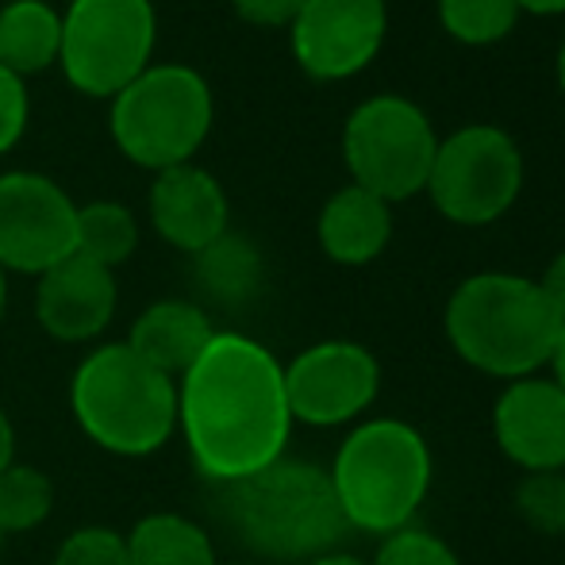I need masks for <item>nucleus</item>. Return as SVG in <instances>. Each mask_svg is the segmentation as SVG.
I'll return each instance as SVG.
<instances>
[{
	"label": "nucleus",
	"mask_w": 565,
	"mask_h": 565,
	"mask_svg": "<svg viewBox=\"0 0 565 565\" xmlns=\"http://www.w3.org/2000/svg\"><path fill=\"white\" fill-rule=\"evenodd\" d=\"M178 431L209 484H231L285 458L292 412L285 365L238 331H216L178 377Z\"/></svg>",
	"instance_id": "f257e3e1"
},
{
	"label": "nucleus",
	"mask_w": 565,
	"mask_h": 565,
	"mask_svg": "<svg viewBox=\"0 0 565 565\" xmlns=\"http://www.w3.org/2000/svg\"><path fill=\"white\" fill-rule=\"evenodd\" d=\"M220 520L258 562H312L350 535L328 466L277 458L258 473L216 489Z\"/></svg>",
	"instance_id": "f03ea898"
},
{
	"label": "nucleus",
	"mask_w": 565,
	"mask_h": 565,
	"mask_svg": "<svg viewBox=\"0 0 565 565\" xmlns=\"http://www.w3.org/2000/svg\"><path fill=\"white\" fill-rule=\"evenodd\" d=\"M443 328L461 362L508 385L546 370L562 320L535 277L484 269L450 292Z\"/></svg>",
	"instance_id": "7ed1b4c3"
},
{
	"label": "nucleus",
	"mask_w": 565,
	"mask_h": 565,
	"mask_svg": "<svg viewBox=\"0 0 565 565\" xmlns=\"http://www.w3.org/2000/svg\"><path fill=\"white\" fill-rule=\"evenodd\" d=\"M328 477L347 527L385 539L416 523L431 492L435 458L419 427L377 416L350 427Z\"/></svg>",
	"instance_id": "20e7f679"
},
{
	"label": "nucleus",
	"mask_w": 565,
	"mask_h": 565,
	"mask_svg": "<svg viewBox=\"0 0 565 565\" xmlns=\"http://www.w3.org/2000/svg\"><path fill=\"white\" fill-rule=\"evenodd\" d=\"M70 408L93 447L147 458L178 431V381L142 362L127 342H105L74 370Z\"/></svg>",
	"instance_id": "39448f33"
},
{
	"label": "nucleus",
	"mask_w": 565,
	"mask_h": 565,
	"mask_svg": "<svg viewBox=\"0 0 565 565\" xmlns=\"http://www.w3.org/2000/svg\"><path fill=\"white\" fill-rule=\"evenodd\" d=\"M216 119V100L204 74L181 62H150L113 97L108 131L127 162L150 173L193 162Z\"/></svg>",
	"instance_id": "423d86ee"
},
{
	"label": "nucleus",
	"mask_w": 565,
	"mask_h": 565,
	"mask_svg": "<svg viewBox=\"0 0 565 565\" xmlns=\"http://www.w3.org/2000/svg\"><path fill=\"white\" fill-rule=\"evenodd\" d=\"M158 12L150 0H70L62 12L58 66L85 97L113 100L150 66Z\"/></svg>",
	"instance_id": "0eeeda50"
},
{
	"label": "nucleus",
	"mask_w": 565,
	"mask_h": 565,
	"mask_svg": "<svg viewBox=\"0 0 565 565\" xmlns=\"http://www.w3.org/2000/svg\"><path fill=\"white\" fill-rule=\"evenodd\" d=\"M435 135L431 119L408 97H370L350 113L342 127V158L350 185L381 196L385 204L424 193L431 178Z\"/></svg>",
	"instance_id": "6e6552de"
},
{
	"label": "nucleus",
	"mask_w": 565,
	"mask_h": 565,
	"mask_svg": "<svg viewBox=\"0 0 565 565\" xmlns=\"http://www.w3.org/2000/svg\"><path fill=\"white\" fill-rule=\"evenodd\" d=\"M523 189V154L508 131L469 124L439 139L424 193L443 220L458 227H489L512 212Z\"/></svg>",
	"instance_id": "1a4fd4ad"
},
{
	"label": "nucleus",
	"mask_w": 565,
	"mask_h": 565,
	"mask_svg": "<svg viewBox=\"0 0 565 565\" xmlns=\"http://www.w3.org/2000/svg\"><path fill=\"white\" fill-rule=\"evenodd\" d=\"M285 396L292 424L347 427L381 396V362L370 347L350 339H323L285 365Z\"/></svg>",
	"instance_id": "9d476101"
},
{
	"label": "nucleus",
	"mask_w": 565,
	"mask_h": 565,
	"mask_svg": "<svg viewBox=\"0 0 565 565\" xmlns=\"http://www.w3.org/2000/svg\"><path fill=\"white\" fill-rule=\"evenodd\" d=\"M77 204L46 173H0V269L39 277L74 254Z\"/></svg>",
	"instance_id": "9b49d317"
},
{
	"label": "nucleus",
	"mask_w": 565,
	"mask_h": 565,
	"mask_svg": "<svg viewBox=\"0 0 565 565\" xmlns=\"http://www.w3.org/2000/svg\"><path fill=\"white\" fill-rule=\"evenodd\" d=\"M388 35L385 0H305L289 23L292 58L316 82H347L381 54Z\"/></svg>",
	"instance_id": "f8f14e48"
},
{
	"label": "nucleus",
	"mask_w": 565,
	"mask_h": 565,
	"mask_svg": "<svg viewBox=\"0 0 565 565\" xmlns=\"http://www.w3.org/2000/svg\"><path fill=\"white\" fill-rule=\"evenodd\" d=\"M492 439L523 473L565 469V393L539 373L508 381L492 404Z\"/></svg>",
	"instance_id": "ddd939ff"
},
{
	"label": "nucleus",
	"mask_w": 565,
	"mask_h": 565,
	"mask_svg": "<svg viewBox=\"0 0 565 565\" xmlns=\"http://www.w3.org/2000/svg\"><path fill=\"white\" fill-rule=\"evenodd\" d=\"M116 274L89 258L70 254L66 262L39 274L35 320L58 342H93L116 316Z\"/></svg>",
	"instance_id": "4468645a"
},
{
	"label": "nucleus",
	"mask_w": 565,
	"mask_h": 565,
	"mask_svg": "<svg viewBox=\"0 0 565 565\" xmlns=\"http://www.w3.org/2000/svg\"><path fill=\"white\" fill-rule=\"evenodd\" d=\"M147 212L158 238L170 243L181 254H201L209 243H216L231 231L227 193L209 170L185 162L173 170L154 173V185L147 193Z\"/></svg>",
	"instance_id": "2eb2a0df"
},
{
	"label": "nucleus",
	"mask_w": 565,
	"mask_h": 565,
	"mask_svg": "<svg viewBox=\"0 0 565 565\" xmlns=\"http://www.w3.org/2000/svg\"><path fill=\"white\" fill-rule=\"evenodd\" d=\"M212 335H216V323L209 320L201 305H193V300H158V305L142 308L135 316L131 331H127V347L147 365H154L158 373L178 381L204 354Z\"/></svg>",
	"instance_id": "dca6fc26"
},
{
	"label": "nucleus",
	"mask_w": 565,
	"mask_h": 565,
	"mask_svg": "<svg viewBox=\"0 0 565 565\" xmlns=\"http://www.w3.org/2000/svg\"><path fill=\"white\" fill-rule=\"evenodd\" d=\"M316 238H320V250L339 266H370L393 238V204L358 185L339 189L320 209Z\"/></svg>",
	"instance_id": "f3484780"
},
{
	"label": "nucleus",
	"mask_w": 565,
	"mask_h": 565,
	"mask_svg": "<svg viewBox=\"0 0 565 565\" xmlns=\"http://www.w3.org/2000/svg\"><path fill=\"white\" fill-rule=\"evenodd\" d=\"M62 12L46 0H8L0 8V66L15 77L58 66Z\"/></svg>",
	"instance_id": "a211bd4d"
},
{
	"label": "nucleus",
	"mask_w": 565,
	"mask_h": 565,
	"mask_svg": "<svg viewBox=\"0 0 565 565\" xmlns=\"http://www.w3.org/2000/svg\"><path fill=\"white\" fill-rule=\"evenodd\" d=\"M196 289L220 308H243L262 292L266 281V258L262 250L238 231H224L216 243L193 254Z\"/></svg>",
	"instance_id": "6ab92c4d"
},
{
	"label": "nucleus",
	"mask_w": 565,
	"mask_h": 565,
	"mask_svg": "<svg viewBox=\"0 0 565 565\" xmlns=\"http://www.w3.org/2000/svg\"><path fill=\"white\" fill-rule=\"evenodd\" d=\"M131 565H220L216 543L181 512H150L124 535Z\"/></svg>",
	"instance_id": "aec40b11"
},
{
	"label": "nucleus",
	"mask_w": 565,
	"mask_h": 565,
	"mask_svg": "<svg viewBox=\"0 0 565 565\" xmlns=\"http://www.w3.org/2000/svg\"><path fill=\"white\" fill-rule=\"evenodd\" d=\"M139 246V224H135L131 209L119 201H93L77 204V224H74V254L89 258L105 269L124 266Z\"/></svg>",
	"instance_id": "412c9836"
},
{
	"label": "nucleus",
	"mask_w": 565,
	"mask_h": 565,
	"mask_svg": "<svg viewBox=\"0 0 565 565\" xmlns=\"http://www.w3.org/2000/svg\"><path fill=\"white\" fill-rule=\"evenodd\" d=\"M54 512V484L43 469L12 466L0 473V535H23L35 531L39 523H46V515Z\"/></svg>",
	"instance_id": "4be33fe9"
},
{
	"label": "nucleus",
	"mask_w": 565,
	"mask_h": 565,
	"mask_svg": "<svg viewBox=\"0 0 565 565\" xmlns=\"http://www.w3.org/2000/svg\"><path fill=\"white\" fill-rule=\"evenodd\" d=\"M439 23L450 39L466 46H492L520 23L515 0H439Z\"/></svg>",
	"instance_id": "5701e85b"
},
{
	"label": "nucleus",
	"mask_w": 565,
	"mask_h": 565,
	"mask_svg": "<svg viewBox=\"0 0 565 565\" xmlns=\"http://www.w3.org/2000/svg\"><path fill=\"white\" fill-rule=\"evenodd\" d=\"M512 504L531 531L551 535V539L565 535V469L523 473L520 481H515Z\"/></svg>",
	"instance_id": "b1692460"
},
{
	"label": "nucleus",
	"mask_w": 565,
	"mask_h": 565,
	"mask_svg": "<svg viewBox=\"0 0 565 565\" xmlns=\"http://www.w3.org/2000/svg\"><path fill=\"white\" fill-rule=\"evenodd\" d=\"M370 565H461V562L450 551V543H443L435 531H424L412 523V527L393 531V535L381 539Z\"/></svg>",
	"instance_id": "393cba45"
},
{
	"label": "nucleus",
	"mask_w": 565,
	"mask_h": 565,
	"mask_svg": "<svg viewBox=\"0 0 565 565\" xmlns=\"http://www.w3.org/2000/svg\"><path fill=\"white\" fill-rule=\"evenodd\" d=\"M51 565H131L124 531L113 527H77L62 539Z\"/></svg>",
	"instance_id": "a878e982"
},
{
	"label": "nucleus",
	"mask_w": 565,
	"mask_h": 565,
	"mask_svg": "<svg viewBox=\"0 0 565 565\" xmlns=\"http://www.w3.org/2000/svg\"><path fill=\"white\" fill-rule=\"evenodd\" d=\"M28 119H31V93L28 82L15 77L12 70L0 66V154L15 147L28 131Z\"/></svg>",
	"instance_id": "bb28decb"
},
{
	"label": "nucleus",
	"mask_w": 565,
	"mask_h": 565,
	"mask_svg": "<svg viewBox=\"0 0 565 565\" xmlns=\"http://www.w3.org/2000/svg\"><path fill=\"white\" fill-rule=\"evenodd\" d=\"M238 20L254 23V28H289L305 0H231Z\"/></svg>",
	"instance_id": "cd10ccee"
},
{
	"label": "nucleus",
	"mask_w": 565,
	"mask_h": 565,
	"mask_svg": "<svg viewBox=\"0 0 565 565\" xmlns=\"http://www.w3.org/2000/svg\"><path fill=\"white\" fill-rule=\"evenodd\" d=\"M539 289L546 292V300H551L554 316L565 323V250L554 254V262L546 266V274L539 277Z\"/></svg>",
	"instance_id": "c85d7f7f"
},
{
	"label": "nucleus",
	"mask_w": 565,
	"mask_h": 565,
	"mask_svg": "<svg viewBox=\"0 0 565 565\" xmlns=\"http://www.w3.org/2000/svg\"><path fill=\"white\" fill-rule=\"evenodd\" d=\"M546 370H551V381L565 393V323L554 335V347H551V358H546Z\"/></svg>",
	"instance_id": "c756f323"
},
{
	"label": "nucleus",
	"mask_w": 565,
	"mask_h": 565,
	"mask_svg": "<svg viewBox=\"0 0 565 565\" xmlns=\"http://www.w3.org/2000/svg\"><path fill=\"white\" fill-rule=\"evenodd\" d=\"M15 461V427L8 419V412L0 408V473Z\"/></svg>",
	"instance_id": "7c9ffc66"
},
{
	"label": "nucleus",
	"mask_w": 565,
	"mask_h": 565,
	"mask_svg": "<svg viewBox=\"0 0 565 565\" xmlns=\"http://www.w3.org/2000/svg\"><path fill=\"white\" fill-rule=\"evenodd\" d=\"M520 12H535V15H562L565 0H515Z\"/></svg>",
	"instance_id": "2f4dec72"
},
{
	"label": "nucleus",
	"mask_w": 565,
	"mask_h": 565,
	"mask_svg": "<svg viewBox=\"0 0 565 565\" xmlns=\"http://www.w3.org/2000/svg\"><path fill=\"white\" fill-rule=\"evenodd\" d=\"M305 565H370V562L358 558V554H347V551H328V554H320V558H312Z\"/></svg>",
	"instance_id": "473e14b6"
},
{
	"label": "nucleus",
	"mask_w": 565,
	"mask_h": 565,
	"mask_svg": "<svg viewBox=\"0 0 565 565\" xmlns=\"http://www.w3.org/2000/svg\"><path fill=\"white\" fill-rule=\"evenodd\" d=\"M4 312H8V274L0 269V323H4Z\"/></svg>",
	"instance_id": "72a5a7b5"
},
{
	"label": "nucleus",
	"mask_w": 565,
	"mask_h": 565,
	"mask_svg": "<svg viewBox=\"0 0 565 565\" xmlns=\"http://www.w3.org/2000/svg\"><path fill=\"white\" fill-rule=\"evenodd\" d=\"M554 70H558V89L565 93V39H562V46H558V66H554Z\"/></svg>",
	"instance_id": "f704fd0d"
},
{
	"label": "nucleus",
	"mask_w": 565,
	"mask_h": 565,
	"mask_svg": "<svg viewBox=\"0 0 565 565\" xmlns=\"http://www.w3.org/2000/svg\"><path fill=\"white\" fill-rule=\"evenodd\" d=\"M220 565H262V562H250V558H243V562H220Z\"/></svg>",
	"instance_id": "c9c22d12"
},
{
	"label": "nucleus",
	"mask_w": 565,
	"mask_h": 565,
	"mask_svg": "<svg viewBox=\"0 0 565 565\" xmlns=\"http://www.w3.org/2000/svg\"><path fill=\"white\" fill-rule=\"evenodd\" d=\"M0 546H4V535H0Z\"/></svg>",
	"instance_id": "e433bc0d"
}]
</instances>
